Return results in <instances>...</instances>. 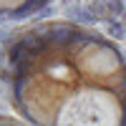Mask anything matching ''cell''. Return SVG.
<instances>
[{
	"label": "cell",
	"instance_id": "6da1fadb",
	"mask_svg": "<svg viewBox=\"0 0 126 126\" xmlns=\"http://www.w3.org/2000/svg\"><path fill=\"white\" fill-rule=\"evenodd\" d=\"M3 83L28 126H126V53L96 28H18L3 50Z\"/></svg>",
	"mask_w": 126,
	"mask_h": 126
},
{
	"label": "cell",
	"instance_id": "7a4b0ae2",
	"mask_svg": "<svg viewBox=\"0 0 126 126\" xmlns=\"http://www.w3.org/2000/svg\"><path fill=\"white\" fill-rule=\"evenodd\" d=\"M53 0H0V18L3 20H25L40 13Z\"/></svg>",
	"mask_w": 126,
	"mask_h": 126
},
{
	"label": "cell",
	"instance_id": "3957f363",
	"mask_svg": "<svg viewBox=\"0 0 126 126\" xmlns=\"http://www.w3.org/2000/svg\"><path fill=\"white\" fill-rule=\"evenodd\" d=\"M0 126H28V124L15 119V116H3V113H0Z\"/></svg>",
	"mask_w": 126,
	"mask_h": 126
}]
</instances>
